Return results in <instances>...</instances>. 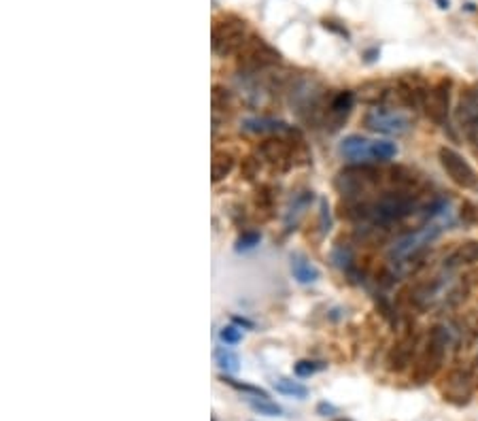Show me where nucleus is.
<instances>
[{"mask_svg":"<svg viewBox=\"0 0 478 421\" xmlns=\"http://www.w3.org/2000/svg\"><path fill=\"white\" fill-rule=\"evenodd\" d=\"M257 156L264 164L277 172H289L311 164V149L302 134L298 137H268L259 143Z\"/></svg>","mask_w":478,"mask_h":421,"instance_id":"1","label":"nucleus"},{"mask_svg":"<svg viewBox=\"0 0 478 421\" xmlns=\"http://www.w3.org/2000/svg\"><path fill=\"white\" fill-rule=\"evenodd\" d=\"M440 234H442V224H436V222L425 224L423 228L404 234L387 252L392 270L396 274H406V272L414 270L417 259H421V255L429 247V243L436 241Z\"/></svg>","mask_w":478,"mask_h":421,"instance_id":"2","label":"nucleus"},{"mask_svg":"<svg viewBox=\"0 0 478 421\" xmlns=\"http://www.w3.org/2000/svg\"><path fill=\"white\" fill-rule=\"evenodd\" d=\"M383 172L372 164H349L334 177V189L342 200H370L379 196Z\"/></svg>","mask_w":478,"mask_h":421,"instance_id":"3","label":"nucleus"},{"mask_svg":"<svg viewBox=\"0 0 478 421\" xmlns=\"http://www.w3.org/2000/svg\"><path fill=\"white\" fill-rule=\"evenodd\" d=\"M453 330L447 326V324H438L429 330L427 340L417 357V364H414V381L417 383H427L429 379H434L438 375V370L442 368L444 364V357H447V351L449 347L453 345Z\"/></svg>","mask_w":478,"mask_h":421,"instance_id":"4","label":"nucleus"},{"mask_svg":"<svg viewBox=\"0 0 478 421\" xmlns=\"http://www.w3.org/2000/svg\"><path fill=\"white\" fill-rule=\"evenodd\" d=\"M338 154L353 164L389 162L398 156V147L392 141H370L359 134L344 137L338 145Z\"/></svg>","mask_w":478,"mask_h":421,"instance_id":"5","label":"nucleus"},{"mask_svg":"<svg viewBox=\"0 0 478 421\" xmlns=\"http://www.w3.org/2000/svg\"><path fill=\"white\" fill-rule=\"evenodd\" d=\"M249 39V28L247 21L228 15L221 17L213 24V32H211V47L215 51V56L219 58H228V56H239L242 45Z\"/></svg>","mask_w":478,"mask_h":421,"instance_id":"6","label":"nucleus"},{"mask_svg":"<svg viewBox=\"0 0 478 421\" xmlns=\"http://www.w3.org/2000/svg\"><path fill=\"white\" fill-rule=\"evenodd\" d=\"M236 62L242 75H257V73L279 66L281 54L262 36H249L236 56Z\"/></svg>","mask_w":478,"mask_h":421,"instance_id":"7","label":"nucleus"},{"mask_svg":"<svg viewBox=\"0 0 478 421\" xmlns=\"http://www.w3.org/2000/svg\"><path fill=\"white\" fill-rule=\"evenodd\" d=\"M364 126L374 134L404 137L412 130V117L394 107H372L364 115Z\"/></svg>","mask_w":478,"mask_h":421,"instance_id":"8","label":"nucleus"},{"mask_svg":"<svg viewBox=\"0 0 478 421\" xmlns=\"http://www.w3.org/2000/svg\"><path fill=\"white\" fill-rule=\"evenodd\" d=\"M477 377H474V370L470 366H453L444 381L440 383V394L447 402L455 405V407H464L472 400V394H474V385H477Z\"/></svg>","mask_w":478,"mask_h":421,"instance_id":"9","label":"nucleus"},{"mask_svg":"<svg viewBox=\"0 0 478 421\" xmlns=\"http://www.w3.org/2000/svg\"><path fill=\"white\" fill-rule=\"evenodd\" d=\"M438 160L447 177L462 189H478V174L472 169V164L455 149L451 147H440L438 149Z\"/></svg>","mask_w":478,"mask_h":421,"instance_id":"10","label":"nucleus"},{"mask_svg":"<svg viewBox=\"0 0 478 421\" xmlns=\"http://www.w3.org/2000/svg\"><path fill=\"white\" fill-rule=\"evenodd\" d=\"M457 124L464 132V137L468 139V143H472L478 147V89L477 87H468L457 104L455 111Z\"/></svg>","mask_w":478,"mask_h":421,"instance_id":"11","label":"nucleus"},{"mask_svg":"<svg viewBox=\"0 0 478 421\" xmlns=\"http://www.w3.org/2000/svg\"><path fill=\"white\" fill-rule=\"evenodd\" d=\"M451 79H440L436 85L429 87L425 96V113L436 126H447L449 111H451Z\"/></svg>","mask_w":478,"mask_h":421,"instance_id":"12","label":"nucleus"},{"mask_svg":"<svg viewBox=\"0 0 478 421\" xmlns=\"http://www.w3.org/2000/svg\"><path fill=\"white\" fill-rule=\"evenodd\" d=\"M355 107V91L351 89H340L336 94H329L327 100V113H325V124L323 128L327 132H338L344 122L349 119L351 111Z\"/></svg>","mask_w":478,"mask_h":421,"instance_id":"13","label":"nucleus"},{"mask_svg":"<svg viewBox=\"0 0 478 421\" xmlns=\"http://www.w3.org/2000/svg\"><path fill=\"white\" fill-rule=\"evenodd\" d=\"M242 130L249 134H268V137H298V134H302L296 126H289L287 122L270 117V115L242 119Z\"/></svg>","mask_w":478,"mask_h":421,"instance_id":"14","label":"nucleus"},{"mask_svg":"<svg viewBox=\"0 0 478 421\" xmlns=\"http://www.w3.org/2000/svg\"><path fill=\"white\" fill-rule=\"evenodd\" d=\"M417 347H419V337L417 335L408 332L406 337L399 338L398 342L394 345V349L389 351V355H387V368L392 372L406 370L412 364V357L417 353Z\"/></svg>","mask_w":478,"mask_h":421,"instance_id":"15","label":"nucleus"},{"mask_svg":"<svg viewBox=\"0 0 478 421\" xmlns=\"http://www.w3.org/2000/svg\"><path fill=\"white\" fill-rule=\"evenodd\" d=\"M211 104H213V130H217L221 119L226 122L234 113V107H236L234 94L230 89H226L224 85H213Z\"/></svg>","mask_w":478,"mask_h":421,"instance_id":"16","label":"nucleus"},{"mask_svg":"<svg viewBox=\"0 0 478 421\" xmlns=\"http://www.w3.org/2000/svg\"><path fill=\"white\" fill-rule=\"evenodd\" d=\"M289 266H292L294 279L298 283H302V285H311V283H315L319 279V268L307 255H302V253H294Z\"/></svg>","mask_w":478,"mask_h":421,"instance_id":"17","label":"nucleus"},{"mask_svg":"<svg viewBox=\"0 0 478 421\" xmlns=\"http://www.w3.org/2000/svg\"><path fill=\"white\" fill-rule=\"evenodd\" d=\"M444 264L451 266V268L478 264V241H466V243H462L455 252L449 255V259H444Z\"/></svg>","mask_w":478,"mask_h":421,"instance_id":"18","label":"nucleus"},{"mask_svg":"<svg viewBox=\"0 0 478 421\" xmlns=\"http://www.w3.org/2000/svg\"><path fill=\"white\" fill-rule=\"evenodd\" d=\"M236 167V158L230 152H215L213 154V162H211V181L219 183L226 177H230V172Z\"/></svg>","mask_w":478,"mask_h":421,"instance_id":"19","label":"nucleus"},{"mask_svg":"<svg viewBox=\"0 0 478 421\" xmlns=\"http://www.w3.org/2000/svg\"><path fill=\"white\" fill-rule=\"evenodd\" d=\"M313 198H315L313 192H300L298 196H294V200H292V204H289V209L285 213V228L287 230H292V222H294V226L298 224V217L309 209Z\"/></svg>","mask_w":478,"mask_h":421,"instance_id":"20","label":"nucleus"},{"mask_svg":"<svg viewBox=\"0 0 478 421\" xmlns=\"http://www.w3.org/2000/svg\"><path fill=\"white\" fill-rule=\"evenodd\" d=\"M274 390L279 392V394H283V396H289V398H298V400H302V398H307L309 396V387L307 385H302V383H298V381H294V379H277L274 383Z\"/></svg>","mask_w":478,"mask_h":421,"instance_id":"21","label":"nucleus"},{"mask_svg":"<svg viewBox=\"0 0 478 421\" xmlns=\"http://www.w3.org/2000/svg\"><path fill=\"white\" fill-rule=\"evenodd\" d=\"M255 209L257 213H264L266 219L272 217V211H274V192L270 185H259L257 192H255Z\"/></svg>","mask_w":478,"mask_h":421,"instance_id":"22","label":"nucleus"},{"mask_svg":"<svg viewBox=\"0 0 478 421\" xmlns=\"http://www.w3.org/2000/svg\"><path fill=\"white\" fill-rule=\"evenodd\" d=\"M247 402H249V407L255 413H259L264 417H279V415H283V409L277 402H272L270 398H253V396H249Z\"/></svg>","mask_w":478,"mask_h":421,"instance_id":"23","label":"nucleus"},{"mask_svg":"<svg viewBox=\"0 0 478 421\" xmlns=\"http://www.w3.org/2000/svg\"><path fill=\"white\" fill-rule=\"evenodd\" d=\"M215 360H217V366L226 375H236L240 370V357L230 349H217L215 351Z\"/></svg>","mask_w":478,"mask_h":421,"instance_id":"24","label":"nucleus"},{"mask_svg":"<svg viewBox=\"0 0 478 421\" xmlns=\"http://www.w3.org/2000/svg\"><path fill=\"white\" fill-rule=\"evenodd\" d=\"M221 381H224L226 385H230L232 390L240 392V394H247V396H253V398H270L266 390H262V387H257V385H251V383L236 381V379H232L230 375H221Z\"/></svg>","mask_w":478,"mask_h":421,"instance_id":"25","label":"nucleus"},{"mask_svg":"<svg viewBox=\"0 0 478 421\" xmlns=\"http://www.w3.org/2000/svg\"><path fill=\"white\" fill-rule=\"evenodd\" d=\"M325 366H327V364L315 362V360H300V362L294 364V375L300 377V379H309V377H313V375L321 372Z\"/></svg>","mask_w":478,"mask_h":421,"instance_id":"26","label":"nucleus"},{"mask_svg":"<svg viewBox=\"0 0 478 421\" xmlns=\"http://www.w3.org/2000/svg\"><path fill=\"white\" fill-rule=\"evenodd\" d=\"M262 243V234L257 230H244L236 241V252H251Z\"/></svg>","mask_w":478,"mask_h":421,"instance_id":"27","label":"nucleus"},{"mask_svg":"<svg viewBox=\"0 0 478 421\" xmlns=\"http://www.w3.org/2000/svg\"><path fill=\"white\" fill-rule=\"evenodd\" d=\"M262 164H264V162L259 160V156H249V158H244V160H242L240 172H242V177H244L247 181H253V179H257V177H259Z\"/></svg>","mask_w":478,"mask_h":421,"instance_id":"28","label":"nucleus"},{"mask_svg":"<svg viewBox=\"0 0 478 421\" xmlns=\"http://www.w3.org/2000/svg\"><path fill=\"white\" fill-rule=\"evenodd\" d=\"M332 228V215H329V204L325 198L319 200V230L321 234H327Z\"/></svg>","mask_w":478,"mask_h":421,"instance_id":"29","label":"nucleus"},{"mask_svg":"<svg viewBox=\"0 0 478 421\" xmlns=\"http://www.w3.org/2000/svg\"><path fill=\"white\" fill-rule=\"evenodd\" d=\"M219 338H221V342H226V345H239L240 340H242V330H240L236 324H232V326H224V328L219 330Z\"/></svg>","mask_w":478,"mask_h":421,"instance_id":"30","label":"nucleus"},{"mask_svg":"<svg viewBox=\"0 0 478 421\" xmlns=\"http://www.w3.org/2000/svg\"><path fill=\"white\" fill-rule=\"evenodd\" d=\"M323 28H325V30H329V32H334V34H340V36L349 39V30H347L344 26H340L338 21H332V19H323Z\"/></svg>","mask_w":478,"mask_h":421,"instance_id":"31","label":"nucleus"},{"mask_svg":"<svg viewBox=\"0 0 478 421\" xmlns=\"http://www.w3.org/2000/svg\"><path fill=\"white\" fill-rule=\"evenodd\" d=\"M317 413L319 415H323V417L336 415V407H332V405H327V402H321V405H317Z\"/></svg>","mask_w":478,"mask_h":421,"instance_id":"32","label":"nucleus"},{"mask_svg":"<svg viewBox=\"0 0 478 421\" xmlns=\"http://www.w3.org/2000/svg\"><path fill=\"white\" fill-rule=\"evenodd\" d=\"M232 322L240 326V328H253V324L251 322H247V320H242V317H232Z\"/></svg>","mask_w":478,"mask_h":421,"instance_id":"33","label":"nucleus"},{"mask_svg":"<svg viewBox=\"0 0 478 421\" xmlns=\"http://www.w3.org/2000/svg\"><path fill=\"white\" fill-rule=\"evenodd\" d=\"M377 56H379V49L366 51V62H372V60H377Z\"/></svg>","mask_w":478,"mask_h":421,"instance_id":"34","label":"nucleus"},{"mask_svg":"<svg viewBox=\"0 0 478 421\" xmlns=\"http://www.w3.org/2000/svg\"><path fill=\"white\" fill-rule=\"evenodd\" d=\"M440 9H449V0H438Z\"/></svg>","mask_w":478,"mask_h":421,"instance_id":"35","label":"nucleus"},{"mask_svg":"<svg viewBox=\"0 0 478 421\" xmlns=\"http://www.w3.org/2000/svg\"><path fill=\"white\" fill-rule=\"evenodd\" d=\"M477 381H478V357H477Z\"/></svg>","mask_w":478,"mask_h":421,"instance_id":"36","label":"nucleus"},{"mask_svg":"<svg viewBox=\"0 0 478 421\" xmlns=\"http://www.w3.org/2000/svg\"><path fill=\"white\" fill-rule=\"evenodd\" d=\"M477 224H478V204H477Z\"/></svg>","mask_w":478,"mask_h":421,"instance_id":"37","label":"nucleus"},{"mask_svg":"<svg viewBox=\"0 0 478 421\" xmlns=\"http://www.w3.org/2000/svg\"><path fill=\"white\" fill-rule=\"evenodd\" d=\"M336 421H351V420H336Z\"/></svg>","mask_w":478,"mask_h":421,"instance_id":"38","label":"nucleus"}]
</instances>
